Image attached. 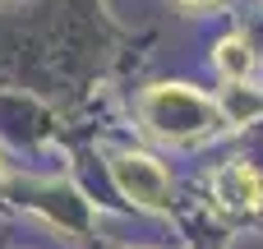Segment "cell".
I'll use <instances>...</instances> for the list:
<instances>
[{
    "instance_id": "4",
    "label": "cell",
    "mask_w": 263,
    "mask_h": 249,
    "mask_svg": "<svg viewBox=\"0 0 263 249\" xmlns=\"http://www.w3.org/2000/svg\"><path fill=\"white\" fill-rule=\"evenodd\" d=\"M213 55H217V69H222L227 79H250V74H254V51H250L245 37H222Z\"/></svg>"
},
{
    "instance_id": "5",
    "label": "cell",
    "mask_w": 263,
    "mask_h": 249,
    "mask_svg": "<svg viewBox=\"0 0 263 249\" xmlns=\"http://www.w3.org/2000/svg\"><path fill=\"white\" fill-rule=\"evenodd\" d=\"M185 5H213V0H185Z\"/></svg>"
},
{
    "instance_id": "3",
    "label": "cell",
    "mask_w": 263,
    "mask_h": 249,
    "mask_svg": "<svg viewBox=\"0 0 263 249\" xmlns=\"http://www.w3.org/2000/svg\"><path fill=\"white\" fill-rule=\"evenodd\" d=\"M213 194L231 213H254L263 203V176L254 166H245V162H231V166H222L213 176Z\"/></svg>"
},
{
    "instance_id": "6",
    "label": "cell",
    "mask_w": 263,
    "mask_h": 249,
    "mask_svg": "<svg viewBox=\"0 0 263 249\" xmlns=\"http://www.w3.org/2000/svg\"><path fill=\"white\" fill-rule=\"evenodd\" d=\"M0 180H5V166H0Z\"/></svg>"
},
{
    "instance_id": "1",
    "label": "cell",
    "mask_w": 263,
    "mask_h": 249,
    "mask_svg": "<svg viewBox=\"0 0 263 249\" xmlns=\"http://www.w3.org/2000/svg\"><path fill=\"white\" fill-rule=\"evenodd\" d=\"M143 120L162 134V139H194V134H208L213 125H222V106L208 102L203 92L194 88H180V83H162L148 92L143 102Z\"/></svg>"
},
{
    "instance_id": "2",
    "label": "cell",
    "mask_w": 263,
    "mask_h": 249,
    "mask_svg": "<svg viewBox=\"0 0 263 249\" xmlns=\"http://www.w3.org/2000/svg\"><path fill=\"white\" fill-rule=\"evenodd\" d=\"M111 180H116V189H120L125 199H134L139 208H166V203H171V180H166V171H162L153 157H143V152L116 157V162H111Z\"/></svg>"
}]
</instances>
